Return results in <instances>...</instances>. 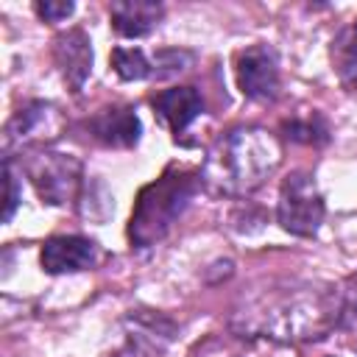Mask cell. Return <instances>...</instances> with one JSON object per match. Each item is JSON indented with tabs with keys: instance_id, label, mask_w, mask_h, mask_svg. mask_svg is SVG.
Masks as SVG:
<instances>
[{
	"instance_id": "obj_1",
	"label": "cell",
	"mask_w": 357,
	"mask_h": 357,
	"mask_svg": "<svg viewBox=\"0 0 357 357\" xmlns=\"http://www.w3.org/2000/svg\"><path fill=\"white\" fill-rule=\"evenodd\" d=\"M354 310L357 298L346 287H298L268 296V301L237 312V321H243V332L257 337L310 340L340 326L349 315H354Z\"/></svg>"
},
{
	"instance_id": "obj_2",
	"label": "cell",
	"mask_w": 357,
	"mask_h": 357,
	"mask_svg": "<svg viewBox=\"0 0 357 357\" xmlns=\"http://www.w3.org/2000/svg\"><path fill=\"white\" fill-rule=\"evenodd\" d=\"M282 162V145L257 126L226 131L206 153L201 178L218 195H248Z\"/></svg>"
},
{
	"instance_id": "obj_3",
	"label": "cell",
	"mask_w": 357,
	"mask_h": 357,
	"mask_svg": "<svg viewBox=\"0 0 357 357\" xmlns=\"http://www.w3.org/2000/svg\"><path fill=\"white\" fill-rule=\"evenodd\" d=\"M201 181H204L201 173L170 167L156 181L145 184L134 201L131 220H128L131 245L134 248L156 245L173 229V223L184 215V209L195 198Z\"/></svg>"
},
{
	"instance_id": "obj_4",
	"label": "cell",
	"mask_w": 357,
	"mask_h": 357,
	"mask_svg": "<svg viewBox=\"0 0 357 357\" xmlns=\"http://www.w3.org/2000/svg\"><path fill=\"white\" fill-rule=\"evenodd\" d=\"M326 206L318 184L310 173H290L282 181L279 204H276V220L284 231L296 237H315L324 223Z\"/></svg>"
},
{
	"instance_id": "obj_5",
	"label": "cell",
	"mask_w": 357,
	"mask_h": 357,
	"mask_svg": "<svg viewBox=\"0 0 357 357\" xmlns=\"http://www.w3.org/2000/svg\"><path fill=\"white\" fill-rule=\"evenodd\" d=\"M39 198L45 204L53 206H64L70 204L78 190H81V162L70 153H59V151H39L36 156H31V162L25 165Z\"/></svg>"
},
{
	"instance_id": "obj_6",
	"label": "cell",
	"mask_w": 357,
	"mask_h": 357,
	"mask_svg": "<svg viewBox=\"0 0 357 357\" xmlns=\"http://www.w3.org/2000/svg\"><path fill=\"white\" fill-rule=\"evenodd\" d=\"M237 86L257 103H273L279 98V59L268 45H251L237 56Z\"/></svg>"
},
{
	"instance_id": "obj_7",
	"label": "cell",
	"mask_w": 357,
	"mask_h": 357,
	"mask_svg": "<svg viewBox=\"0 0 357 357\" xmlns=\"http://www.w3.org/2000/svg\"><path fill=\"white\" fill-rule=\"evenodd\" d=\"M39 262L53 276L86 271L98 262V243L89 237H78V234L50 237V240H45V245L39 251Z\"/></svg>"
},
{
	"instance_id": "obj_8",
	"label": "cell",
	"mask_w": 357,
	"mask_h": 357,
	"mask_svg": "<svg viewBox=\"0 0 357 357\" xmlns=\"http://www.w3.org/2000/svg\"><path fill=\"white\" fill-rule=\"evenodd\" d=\"M53 61L73 92H81L92 73V42L81 28H70L53 39Z\"/></svg>"
},
{
	"instance_id": "obj_9",
	"label": "cell",
	"mask_w": 357,
	"mask_h": 357,
	"mask_svg": "<svg viewBox=\"0 0 357 357\" xmlns=\"http://www.w3.org/2000/svg\"><path fill=\"white\" fill-rule=\"evenodd\" d=\"M126 357H156L167 349L173 340L176 326L162 318V315H148V312H134L126 318Z\"/></svg>"
},
{
	"instance_id": "obj_10",
	"label": "cell",
	"mask_w": 357,
	"mask_h": 357,
	"mask_svg": "<svg viewBox=\"0 0 357 357\" xmlns=\"http://www.w3.org/2000/svg\"><path fill=\"white\" fill-rule=\"evenodd\" d=\"M89 134L109 148H134L142 134V123L128 106L100 109L89 120Z\"/></svg>"
},
{
	"instance_id": "obj_11",
	"label": "cell",
	"mask_w": 357,
	"mask_h": 357,
	"mask_svg": "<svg viewBox=\"0 0 357 357\" xmlns=\"http://www.w3.org/2000/svg\"><path fill=\"white\" fill-rule=\"evenodd\" d=\"M109 17L120 36L139 39L159 25V20L165 17V6L153 0H114L109 3Z\"/></svg>"
},
{
	"instance_id": "obj_12",
	"label": "cell",
	"mask_w": 357,
	"mask_h": 357,
	"mask_svg": "<svg viewBox=\"0 0 357 357\" xmlns=\"http://www.w3.org/2000/svg\"><path fill=\"white\" fill-rule=\"evenodd\" d=\"M153 112L178 137L204 112V98L195 86H173L153 98Z\"/></svg>"
},
{
	"instance_id": "obj_13",
	"label": "cell",
	"mask_w": 357,
	"mask_h": 357,
	"mask_svg": "<svg viewBox=\"0 0 357 357\" xmlns=\"http://www.w3.org/2000/svg\"><path fill=\"white\" fill-rule=\"evenodd\" d=\"M56 128V109L50 103H42V100H33L28 106H22L11 123L6 126V145H22V142H31L36 137H42V131H53ZM53 137V134H47Z\"/></svg>"
},
{
	"instance_id": "obj_14",
	"label": "cell",
	"mask_w": 357,
	"mask_h": 357,
	"mask_svg": "<svg viewBox=\"0 0 357 357\" xmlns=\"http://www.w3.org/2000/svg\"><path fill=\"white\" fill-rule=\"evenodd\" d=\"M335 61H337V75H340L343 86L354 89L357 86V20L337 36Z\"/></svg>"
},
{
	"instance_id": "obj_15",
	"label": "cell",
	"mask_w": 357,
	"mask_h": 357,
	"mask_svg": "<svg viewBox=\"0 0 357 357\" xmlns=\"http://www.w3.org/2000/svg\"><path fill=\"white\" fill-rule=\"evenodd\" d=\"M112 67L123 81H142L153 75V61H148L139 47H114Z\"/></svg>"
},
{
	"instance_id": "obj_16",
	"label": "cell",
	"mask_w": 357,
	"mask_h": 357,
	"mask_svg": "<svg viewBox=\"0 0 357 357\" xmlns=\"http://www.w3.org/2000/svg\"><path fill=\"white\" fill-rule=\"evenodd\" d=\"M282 128H284V134L290 139L304 142V145H324L329 139V128H326V123H324V117L318 112H312L307 117H293Z\"/></svg>"
},
{
	"instance_id": "obj_17",
	"label": "cell",
	"mask_w": 357,
	"mask_h": 357,
	"mask_svg": "<svg viewBox=\"0 0 357 357\" xmlns=\"http://www.w3.org/2000/svg\"><path fill=\"white\" fill-rule=\"evenodd\" d=\"M190 64H192V53H187V50H159L153 56V75L170 78V75L184 73Z\"/></svg>"
},
{
	"instance_id": "obj_18",
	"label": "cell",
	"mask_w": 357,
	"mask_h": 357,
	"mask_svg": "<svg viewBox=\"0 0 357 357\" xmlns=\"http://www.w3.org/2000/svg\"><path fill=\"white\" fill-rule=\"evenodd\" d=\"M3 181H6V206H3V223H8V220L14 218V212H17V206H20V178H17L14 165H11V159H8V156H6V162H3Z\"/></svg>"
},
{
	"instance_id": "obj_19",
	"label": "cell",
	"mask_w": 357,
	"mask_h": 357,
	"mask_svg": "<svg viewBox=\"0 0 357 357\" xmlns=\"http://www.w3.org/2000/svg\"><path fill=\"white\" fill-rule=\"evenodd\" d=\"M73 3L70 0H39L36 3V14L45 20V22H61L73 14Z\"/></svg>"
}]
</instances>
